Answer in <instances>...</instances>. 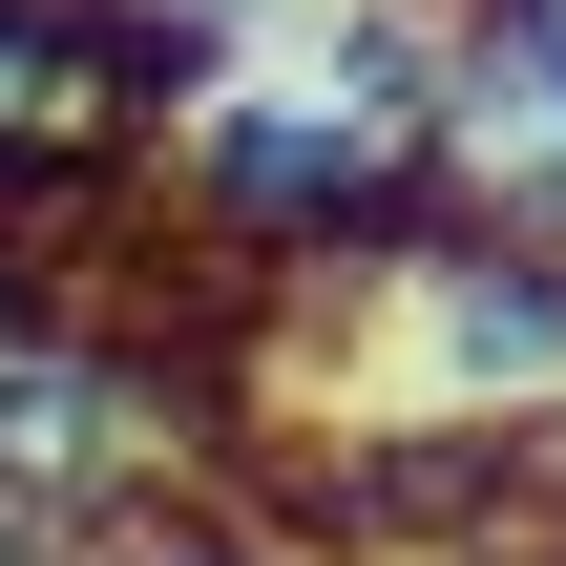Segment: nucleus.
I'll list each match as a JSON object with an SVG mask.
<instances>
[{"label":"nucleus","mask_w":566,"mask_h":566,"mask_svg":"<svg viewBox=\"0 0 566 566\" xmlns=\"http://www.w3.org/2000/svg\"><path fill=\"white\" fill-rule=\"evenodd\" d=\"M420 105H441V0H294L273 42H231L210 84L147 105V168L231 273L315 294V273H357V252H399L441 210Z\"/></svg>","instance_id":"1"},{"label":"nucleus","mask_w":566,"mask_h":566,"mask_svg":"<svg viewBox=\"0 0 566 566\" xmlns=\"http://www.w3.org/2000/svg\"><path fill=\"white\" fill-rule=\"evenodd\" d=\"M336 294H357V441H546L566 420V252L420 210Z\"/></svg>","instance_id":"2"},{"label":"nucleus","mask_w":566,"mask_h":566,"mask_svg":"<svg viewBox=\"0 0 566 566\" xmlns=\"http://www.w3.org/2000/svg\"><path fill=\"white\" fill-rule=\"evenodd\" d=\"M126 147H147V84L105 63V21L84 0H0V210L105 189Z\"/></svg>","instance_id":"3"},{"label":"nucleus","mask_w":566,"mask_h":566,"mask_svg":"<svg viewBox=\"0 0 566 566\" xmlns=\"http://www.w3.org/2000/svg\"><path fill=\"white\" fill-rule=\"evenodd\" d=\"M84 21H105V63H126V84H147V105H168V84H210V63H231V42H273V21H294V0H84Z\"/></svg>","instance_id":"4"},{"label":"nucleus","mask_w":566,"mask_h":566,"mask_svg":"<svg viewBox=\"0 0 566 566\" xmlns=\"http://www.w3.org/2000/svg\"><path fill=\"white\" fill-rule=\"evenodd\" d=\"M84 566H294V546H252L231 504H189V483H147L126 525H84Z\"/></svg>","instance_id":"5"},{"label":"nucleus","mask_w":566,"mask_h":566,"mask_svg":"<svg viewBox=\"0 0 566 566\" xmlns=\"http://www.w3.org/2000/svg\"><path fill=\"white\" fill-rule=\"evenodd\" d=\"M483 21H504V42H525V63L566 84V0H483Z\"/></svg>","instance_id":"6"},{"label":"nucleus","mask_w":566,"mask_h":566,"mask_svg":"<svg viewBox=\"0 0 566 566\" xmlns=\"http://www.w3.org/2000/svg\"><path fill=\"white\" fill-rule=\"evenodd\" d=\"M21 336H42V273H21V252H0V357H21Z\"/></svg>","instance_id":"7"}]
</instances>
